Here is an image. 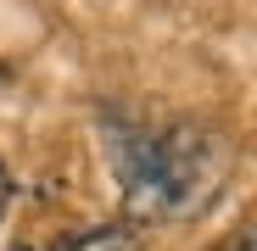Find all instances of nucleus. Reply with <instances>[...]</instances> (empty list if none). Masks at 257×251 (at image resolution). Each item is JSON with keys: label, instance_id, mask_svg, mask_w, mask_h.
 <instances>
[{"label": "nucleus", "instance_id": "1", "mask_svg": "<svg viewBox=\"0 0 257 251\" xmlns=\"http://www.w3.org/2000/svg\"><path fill=\"white\" fill-rule=\"evenodd\" d=\"M112 167L123 184V206L140 223H179L196 218L212 201L224 167H229V145L201 129V123H112Z\"/></svg>", "mask_w": 257, "mask_h": 251}, {"label": "nucleus", "instance_id": "3", "mask_svg": "<svg viewBox=\"0 0 257 251\" xmlns=\"http://www.w3.org/2000/svg\"><path fill=\"white\" fill-rule=\"evenodd\" d=\"M212 251H257V223H246V229H235V234H224Z\"/></svg>", "mask_w": 257, "mask_h": 251}, {"label": "nucleus", "instance_id": "4", "mask_svg": "<svg viewBox=\"0 0 257 251\" xmlns=\"http://www.w3.org/2000/svg\"><path fill=\"white\" fill-rule=\"evenodd\" d=\"M6 201H12V179H6V167H0V212H6Z\"/></svg>", "mask_w": 257, "mask_h": 251}, {"label": "nucleus", "instance_id": "2", "mask_svg": "<svg viewBox=\"0 0 257 251\" xmlns=\"http://www.w3.org/2000/svg\"><path fill=\"white\" fill-rule=\"evenodd\" d=\"M51 251H146L140 234H128V229H78L67 240H56Z\"/></svg>", "mask_w": 257, "mask_h": 251}]
</instances>
